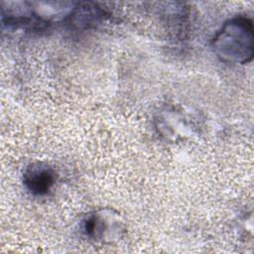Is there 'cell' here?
<instances>
[{
  "label": "cell",
  "mask_w": 254,
  "mask_h": 254,
  "mask_svg": "<svg viewBox=\"0 0 254 254\" xmlns=\"http://www.w3.org/2000/svg\"><path fill=\"white\" fill-rule=\"evenodd\" d=\"M212 48L223 62L241 64L249 63L254 54L252 21L241 16L227 21L214 36Z\"/></svg>",
  "instance_id": "obj_1"
},
{
  "label": "cell",
  "mask_w": 254,
  "mask_h": 254,
  "mask_svg": "<svg viewBox=\"0 0 254 254\" xmlns=\"http://www.w3.org/2000/svg\"><path fill=\"white\" fill-rule=\"evenodd\" d=\"M102 15L103 11L96 7V5L94 6L90 5V3H84L71 12L70 23L77 27H88L89 25L96 23Z\"/></svg>",
  "instance_id": "obj_3"
},
{
  "label": "cell",
  "mask_w": 254,
  "mask_h": 254,
  "mask_svg": "<svg viewBox=\"0 0 254 254\" xmlns=\"http://www.w3.org/2000/svg\"><path fill=\"white\" fill-rule=\"evenodd\" d=\"M23 182L30 192L35 195H44L56 183V173L49 165L35 163L26 169Z\"/></svg>",
  "instance_id": "obj_2"
}]
</instances>
